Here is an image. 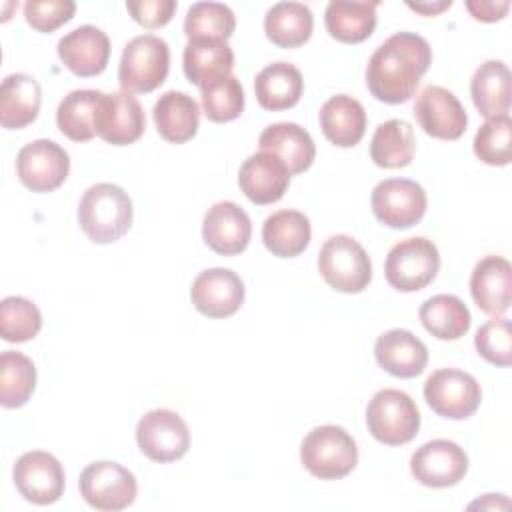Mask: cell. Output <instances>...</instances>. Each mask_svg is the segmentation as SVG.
<instances>
[{
  "label": "cell",
  "instance_id": "7402d4cb",
  "mask_svg": "<svg viewBox=\"0 0 512 512\" xmlns=\"http://www.w3.org/2000/svg\"><path fill=\"white\" fill-rule=\"evenodd\" d=\"M374 356L380 368L396 378H414L428 364L426 344L410 330L392 328L376 338Z\"/></svg>",
  "mask_w": 512,
  "mask_h": 512
},
{
  "label": "cell",
  "instance_id": "603a6c76",
  "mask_svg": "<svg viewBox=\"0 0 512 512\" xmlns=\"http://www.w3.org/2000/svg\"><path fill=\"white\" fill-rule=\"evenodd\" d=\"M318 122L326 140L340 148L356 146L366 132L364 106L348 94L328 98L318 112Z\"/></svg>",
  "mask_w": 512,
  "mask_h": 512
},
{
  "label": "cell",
  "instance_id": "e575fe53",
  "mask_svg": "<svg viewBox=\"0 0 512 512\" xmlns=\"http://www.w3.org/2000/svg\"><path fill=\"white\" fill-rule=\"evenodd\" d=\"M100 98V90H72L66 94L56 110L58 130L74 142L92 140L96 136L94 122Z\"/></svg>",
  "mask_w": 512,
  "mask_h": 512
},
{
  "label": "cell",
  "instance_id": "f546056e",
  "mask_svg": "<svg viewBox=\"0 0 512 512\" xmlns=\"http://www.w3.org/2000/svg\"><path fill=\"white\" fill-rule=\"evenodd\" d=\"M310 236V220L298 210H278L262 224V242L278 258L302 254L310 244Z\"/></svg>",
  "mask_w": 512,
  "mask_h": 512
},
{
  "label": "cell",
  "instance_id": "9a60e30c",
  "mask_svg": "<svg viewBox=\"0 0 512 512\" xmlns=\"http://www.w3.org/2000/svg\"><path fill=\"white\" fill-rule=\"evenodd\" d=\"M96 134L114 146H128L136 142L146 128L144 108L130 92L104 94L96 108Z\"/></svg>",
  "mask_w": 512,
  "mask_h": 512
},
{
  "label": "cell",
  "instance_id": "5bb4252c",
  "mask_svg": "<svg viewBox=\"0 0 512 512\" xmlns=\"http://www.w3.org/2000/svg\"><path fill=\"white\" fill-rule=\"evenodd\" d=\"M410 472L422 486L448 488L466 476L468 456L452 440H430L412 454Z\"/></svg>",
  "mask_w": 512,
  "mask_h": 512
},
{
  "label": "cell",
  "instance_id": "8fae6325",
  "mask_svg": "<svg viewBox=\"0 0 512 512\" xmlns=\"http://www.w3.org/2000/svg\"><path fill=\"white\" fill-rule=\"evenodd\" d=\"M374 216L390 228H410L426 214L424 188L408 178H386L378 182L370 196Z\"/></svg>",
  "mask_w": 512,
  "mask_h": 512
},
{
  "label": "cell",
  "instance_id": "3957f363",
  "mask_svg": "<svg viewBox=\"0 0 512 512\" xmlns=\"http://www.w3.org/2000/svg\"><path fill=\"white\" fill-rule=\"evenodd\" d=\"M304 468L320 480H338L348 476L358 464L354 438L336 424L312 428L300 444Z\"/></svg>",
  "mask_w": 512,
  "mask_h": 512
},
{
  "label": "cell",
  "instance_id": "30bf717a",
  "mask_svg": "<svg viewBox=\"0 0 512 512\" xmlns=\"http://www.w3.org/2000/svg\"><path fill=\"white\" fill-rule=\"evenodd\" d=\"M136 442L146 458L166 464L180 460L188 452L190 432L178 412L156 408L138 420Z\"/></svg>",
  "mask_w": 512,
  "mask_h": 512
},
{
  "label": "cell",
  "instance_id": "d6a6232c",
  "mask_svg": "<svg viewBox=\"0 0 512 512\" xmlns=\"http://www.w3.org/2000/svg\"><path fill=\"white\" fill-rule=\"evenodd\" d=\"M416 152V136L410 122L392 118L376 126L370 140V158L380 168H404Z\"/></svg>",
  "mask_w": 512,
  "mask_h": 512
},
{
  "label": "cell",
  "instance_id": "f6af8a7d",
  "mask_svg": "<svg viewBox=\"0 0 512 512\" xmlns=\"http://www.w3.org/2000/svg\"><path fill=\"white\" fill-rule=\"evenodd\" d=\"M452 6V2L450 0H442V2H408V8H412L414 12H420V14H424V16H434V14H440L442 10H446V8H450Z\"/></svg>",
  "mask_w": 512,
  "mask_h": 512
},
{
  "label": "cell",
  "instance_id": "d590c367",
  "mask_svg": "<svg viewBox=\"0 0 512 512\" xmlns=\"http://www.w3.org/2000/svg\"><path fill=\"white\" fill-rule=\"evenodd\" d=\"M36 386L34 362L22 352L4 350L0 356V404L4 408L24 406Z\"/></svg>",
  "mask_w": 512,
  "mask_h": 512
},
{
  "label": "cell",
  "instance_id": "83f0119b",
  "mask_svg": "<svg viewBox=\"0 0 512 512\" xmlns=\"http://www.w3.org/2000/svg\"><path fill=\"white\" fill-rule=\"evenodd\" d=\"M304 90L300 70L290 62H272L256 74L254 94L264 110H288L298 104Z\"/></svg>",
  "mask_w": 512,
  "mask_h": 512
},
{
  "label": "cell",
  "instance_id": "60d3db41",
  "mask_svg": "<svg viewBox=\"0 0 512 512\" xmlns=\"http://www.w3.org/2000/svg\"><path fill=\"white\" fill-rule=\"evenodd\" d=\"M474 346L478 354L500 368H508L512 362V328L508 318H492L484 322L476 336H474Z\"/></svg>",
  "mask_w": 512,
  "mask_h": 512
},
{
  "label": "cell",
  "instance_id": "f1b7e54d",
  "mask_svg": "<svg viewBox=\"0 0 512 512\" xmlns=\"http://www.w3.org/2000/svg\"><path fill=\"white\" fill-rule=\"evenodd\" d=\"M470 96L484 118L508 116L510 110V70L502 60H486L470 80Z\"/></svg>",
  "mask_w": 512,
  "mask_h": 512
},
{
  "label": "cell",
  "instance_id": "44dd1931",
  "mask_svg": "<svg viewBox=\"0 0 512 512\" xmlns=\"http://www.w3.org/2000/svg\"><path fill=\"white\" fill-rule=\"evenodd\" d=\"M470 294L484 314L502 316L512 302L510 262L496 254L478 260L470 276Z\"/></svg>",
  "mask_w": 512,
  "mask_h": 512
},
{
  "label": "cell",
  "instance_id": "5b68a950",
  "mask_svg": "<svg viewBox=\"0 0 512 512\" xmlns=\"http://www.w3.org/2000/svg\"><path fill=\"white\" fill-rule=\"evenodd\" d=\"M318 272L330 288L344 294H358L372 280V262L358 240L336 234L318 252Z\"/></svg>",
  "mask_w": 512,
  "mask_h": 512
},
{
  "label": "cell",
  "instance_id": "9c48e42d",
  "mask_svg": "<svg viewBox=\"0 0 512 512\" xmlns=\"http://www.w3.org/2000/svg\"><path fill=\"white\" fill-rule=\"evenodd\" d=\"M424 398L438 416L466 420L478 410L482 388L478 380L464 370L440 368L426 378Z\"/></svg>",
  "mask_w": 512,
  "mask_h": 512
},
{
  "label": "cell",
  "instance_id": "7bdbcfd3",
  "mask_svg": "<svg viewBox=\"0 0 512 512\" xmlns=\"http://www.w3.org/2000/svg\"><path fill=\"white\" fill-rule=\"evenodd\" d=\"M178 4L176 0H130L126 2V10L132 14V18L144 26V28H162L166 26Z\"/></svg>",
  "mask_w": 512,
  "mask_h": 512
},
{
  "label": "cell",
  "instance_id": "1f68e13d",
  "mask_svg": "<svg viewBox=\"0 0 512 512\" xmlns=\"http://www.w3.org/2000/svg\"><path fill=\"white\" fill-rule=\"evenodd\" d=\"M314 16L302 2H278L264 16V32L278 48H298L312 36Z\"/></svg>",
  "mask_w": 512,
  "mask_h": 512
},
{
  "label": "cell",
  "instance_id": "8992f818",
  "mask_svg": "<svg viewBox=\"0 0 512 512\" xmlns=\"http://www.w3.org/2000/svg\"><path fill=\"white\" fill-rule=\"evenodd\" d=\"M368 432L386 446L408 444L420 428L416 402L402 390L382 388L366 406Z\"/></svg>",
  "mask_w": 512,
  "mask_h": 512
},
{
  "label": "cell",
  "instance_id": "8d00e7d4",
  "mask_svg": "<svg viewBox=\"0 0 512 512\" xmlns=\"http://www.w3.org/2000/svg\"><path fill=\"white\" fill-rule=\"evenodd\" d=\"M236 16L222 2H194L184 18L188 40H228L234 34Z\"/></svg>",
  "mask_w": 512,
  "mask_h": 512
},
{
  "label": "cell",
  "instance_id": "484cf974",
  "mask_svg": "<svg viewBox=\"0 0 512 512\" xmlns=\"http://www.w3.org/2000/svg\"><path fill=\"white\" fill-rule=\"evenodd\" d=\"M260 150L276 154L290 174L308 170L316 156V146L308 130L294 122H276L262 130L258 138Z\"/></svg>",
  "mask_w": 512,
  "mask_h": 512
},
{
  "label": "cell",
  "instance_id": "6da1fadb",
  "mask_svg": "<svg viewBox=\"0 0 512 512\" xmlns=\"http://www.w3.org/2000/svg\"><path fill=\"white\" fill-rule=\"evenodd\" d=\"M430 62L432 48L426 38L414 32H396L370 56L366 86L380 102L404 104L416 94Z\"/></svg>",
  "mask_w": 512,
  "mask_h": 512
},
{
  "label": "cell",
  "instance_id": "4316f807",
  "mask_svg": "<svg viewBox=\"0 0 512 512\" xmlns=\"http://www.w3.org/2000/svg\"><path fill=\"white\" fill-rule=\"evenodd\" d=\"M182 62L186 78L198 88H204L230 76L234 52L226 40H188Z\"/></svg>",
  "mask_w": 512,
  "mask_h": 512
},
{
  "label": "cell",
  "instance_id": "7a4b0ae2",
  "mask_svg": "<svg viewBox=\"0 0 512 512\" xmlns=\"http://www.w3.org/2000/svg\"><path fill=\"white\" fill-rule=\"evenodd\" d=\"M134 208L128 192L112 182L90 186L78 204V224L94 244L120 240L132 226Z\"/></svg>",
  "mask_w": 512,
  "mask_h": 512
},
{
  "label": "cell",
  "instance_id": "cb8c5ba5",
  "mask_svg": "<svg viewBox=\"0 0 512 512\" xmlns=\"http://www.w3.org/2000/svg\"><path fill=\"white\" fill-rule=\"evenodd\" d=\"M42 88L30 74H10L0 86V124L8 130H20L38 118Z\"/></svg>",
  "mask_w": 512,
  "mask_h": 512
},
{
  "label": "cell",
  "instance_id": "4fadbf2b",
  "mask_svg": "<svg viewBox=\"0 0 512 512\" xmlns=\"http://www.w3.org/2000/svg\"><path fill=\"white\" fill-rule=\"evenodd\" d=\"M70 172L68 152L48 138H38L20 148L16 174L32 192H52L64 184Z\"/></svg>",
  "mask_w": 512,
  "mask_h": 512
},
{
  "label": "cell",
  "instance_id": "d6986e66",
  "mask_svg": "<svg viewBox=\"0 0 512 512\" xmlns=\"http://www.w3.org/2000/svg\"><path fill=\"white\" fill-rule=\"evenodd\" d=\"M62 64L80 78H90L106 70L110 60V38L104 30L84 24L58 40L56 46Z\"/></svg>",
  "mask_w": 512,
  "mask_h": 512
},
{
  "label": "cell",
  "instance_id": "f35d334b",
  "mask_svg": "<svg viewBox=\"0 0 512 512\" xmlns=\"http://www.w3.org/2000/svg\"><path fill=\"white\" fill-rule=\"evenodd\" d=\"M202 92V110L210 122H230L236 120L244 110V88L236 76H226L212 82Z\"/></svg>",
  "mask_w": 512,
  "mask_h": 512
},
{
  "label": "cell",
  "instance_id": "836d02e7",
  "mask_svg": "<svg viewBox=\"0 0 512 512\" xmlns=\"http://www.w3.org/2000/svg\"><path fill=\"white\" fill-rule=\"evenodd\" d=\"M422 326L438 340H458L472 324L468 306L454 294H436L420 306Z\"/></svg>",
  "mask_w": 512,
  "mask_h": 512
},
{
  "label": "cell",
  "instance_id": "7c38bea8",
  "mask_svg": "<svg viewBox=\"0 0 512 512\" xmlns=\"http://www.w3.org/2000/svg\"><path fill=\"white\" fill-rule=\"evenodd\" d=\"M12 478L20 496L38 506L54 504L64 494V468L56 456L44 450L24 452L14 464Z\"/></svg>",
  "mask_w": 512,
  "mask_h": 512
},
{
  "label": "cell",
  "instance_id": "52a82bcc",
  "mask_svg": "<svg viewBox=\"0 0 512 512\" xmlns=\"http://www.w3.org/2000/svg\"><path fill=\"white\" fill-rule=\"evenodd\" d=\"M440 270V252L424 236L404 238L394 244L384 262V276L398 292H418L426 288Z\"/></svg>",
  "mask_w": 512,
  "mask_h": 512
},
{
  "label": "cell",
  "instance_id": "4dcf8cb0",
  "mask_svg": "<svg viewBox=\"0 0 512 512\" xmlns=\"http://www.w3.org/2000/svg\"><path fill=\"white\" fill-rule=\"evenodd\" d=\"M376 6L378 2H328L324 12L328 34L344 44L364 42L376 28Z\"/></svg>",
  "mask_w": 512,
  "mask_h": 512
},
{
  "label": "cell",
  "instance_id": "277c9868",
  "mask_svg": "<svg viewBox=\"0 0 512 512\" xmlns=\"http://www.w3.org/2000/svg\"><path fill=\"white\" fill-rule=\"evenodd\" d=\"M170 48L154 34L134 36L122 50L118 82L124 92L146 94L156 90L168 76Z\"/></svg>",
  "mask_w": 512,
  "mask_h": 512
},
{
  "label": "cell",
  "instance_id": "ffe728a7",
  "mask_svg": "<svg viewBox=\"0 0 512 512\" xmlns=\"http://www.w3.org/2000/svg\"><path fill=\"white\" fill-rule=\"evenodd\" d=\"M290 172L286 164L272 152L260 150L248 156L238 172V184L244 196L258 204L278 202L290 184Z\"/></svg>",
  "mask_w": 512,
  "mask_h": 512
},
{
  "label": "cell",
  "instance_id": "ab89813d",
  "mask_svg": "<svg viewBox=\"0 0 512 512\" xmlns=\"http://www.w3.org/2000/svg\"><path fill=\"white\" fill-rule=\"evenodd\" d=\"M474 154L490 166H506L512 160V120L510 116L488 118L474 136Z\"/></svg>",
  "mask_w": 512,
  "mask_h": 512
},
{
  "label": "cell",
  "instance_id": "ba28073f",
  "mask_svg": "<svg viewBox=\"0 0 512 512\" xmlns=\"http://www.w3.org/2000/svg\"><path fill=\"white\" fill-rule=\"evenodd\" d=\"M80 496L88 506L102 512L128 508L138 494L136 476L118 462L98 460L80 472Z\"/></svg>",
  "mask_w": 512,
  "mask_h": 512
},
{
  "label": "cell",
  "instance_id": "2e32d148",
  "mask_svg": "<svg viewBox=\"0 0 512 512\" xmlns=\"http://www.w3.org/2000/svg\"><path fill=\"white\" fill-rule=\"evenodd\" d=\"M414 116L420 128L440 140H458L468 126V116L462 102L448 88L430 84L426 86L416 102Z\"/></svg>",
  "mask_w": 512,
  "mask_h": 512
},
{
  "label": "cell",
  "instance_id": "ee69618b",
  "mask_svg": "<svg viewBox=\"0 0 512 512\" xmlns=\"http://www.w3.org/2000/svg\"><path fill=\"white\" fill-rule=\"evenodd\" d=\"M466 8L472 14L474 20L480 22H496L502 20L506 16V12L510 10V2L502 0V2H494V0H466Z\"/></svg>",
  "mask_w": 512,
  "mask_h": 512
},
{
  "label": "cell",
  "instance_id": "74e56055",
  "mask_svg": "<svg viewBox=\"0 0 512 512\" xmlns=\"http://www.w3.org/2000/svg\"><path fill=\"white\" fill-rule=\"evenodd\" d=\"M42 328L38 306L24 296H6L0 302V334L6 342H28Z\"/></svg>",
  "mask_w": 512,
  "mask_h": 512
},
{
  "label": "cell",
  "instance_id": "ac0fdd59",
  "mask_svg": "<svg viewBox=\"0 0 512 512\" xmlns=\"http://www.w3.org/2000/svg\"><path fill=\"white\" fill-rule=\"evenodd\" d=\"M252 222L236 202L222 200L212 204L202 220V238L210 250L222 256H236L250 244Z\"/></svg>",
  "mask_w": 512,
  "mask_h": 512
},
{
  "label": "cell",
  "instance_id": "e0dca14e",
  "mask_svg": "<svg viewBox=\"0 0 512 512\" xmlns=\"http://www.w3.org/2000/svg\"><path fill=\"white\" fill-rule=\"evenodd\" d=\"M194 308L208 318H226L244 304V282L228 268L202 270L190 288Z\"/></svg>",
  "mask_w": 512,
  "mask_h": 512
},
{
  "label": "cell",
  "instance_id": "b9f144b4",
  "mask_svg": "<svg viewBox=\"0 0 512 512\" xmlns=\"http://www.w3.org/2000/svg\"><path fill=\"white\" fill-rule=\"evenodd\" d=\"M76 4L72 0H28L24 4L26 22L38 32H54L72 20Z\"/></svg>",
  "mask_w": 512,
  "mask_h": 512
},
{
  "label": "cell",
  "instance_id": "d4e9b609",
  "mask_svg": "<svg viewBox=\"0 0 512 512\" xmlns=\"http://www.w3.org/2000/svg\"><path fill=\"white\" fill-rule=\"evenodd\" d=\"M152 118L158 134L166 142L184 144L192 140L198 132L200 108L198 102L186 92L168 90L156 100L152 108Z\"/></svg>",
  "mask_w": 512,
  "mask_h": 512
}]
</instances>
